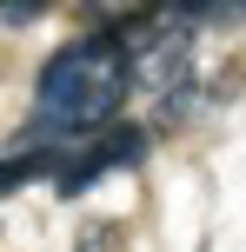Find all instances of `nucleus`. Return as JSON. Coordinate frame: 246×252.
<instances>
[{"mask_svg": "<svg viewBox=\"0 0 246 252\" xmlns=\"http://www.w3.org/2000/svg\"><path fill=\"white\" fill-rule=\"evenodd\" d=\"M133 93V60H127V33H120V13L93 20L87 33H73L67 47L47 53L34 80V120L40 133H100L120 126V106Z\"/></svg>", "mask_w": 246, "mask_h": 252, "instance_id": "obj_1", "label": "nucleus"}, {"mask_svg": "<svg viewBox=\"0 0 246 252\" xmlns=\"http://www.w3.org/2000/svg\"><path fill=\"white\" fill-rule=\"evenodd\" d=\"M0 20H7V27H27V20H40V7H13V0H0Z\"/></svg>", "mask_w": 246, "mask_h": 252, "instance_id": "obj_2", "label": "nucleus"}]
</instances>
